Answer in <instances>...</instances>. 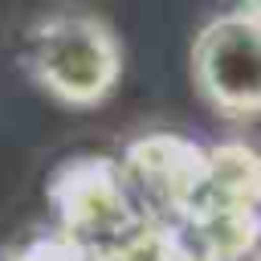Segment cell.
<instances>
[{
    "instance_id": "1",
    "label": "cell",
    "mask_w": 261,
    "mask_h": 261,
    "mask_svg": "<svg viewBox=\"0 0 261 261\" xmlns=\"http://www.w3.org/2000/svg\"><path fill=\"white\" fill-rule=\"evenodd\" d=\"M24 73L61 106H102L122 82V41L98 12L61 8L24 33Z\"/></svg>"
},
{
    "instance_id": "2",
    "label": "cell",
    "mask_w": 261,
    "mask_h": 261,
    "mask_svg": "<svg viewBox=\"0 0 261 261\" xmlns=\"http://www.w3.org/2000/svg\"><path fill=\"white\" fill-rule=\"evenodd\" d=\"M192 86L228 122L261 118V12L228 8L192 41Z\"/></svg>"
},
{
    "instance_id": "3",
    "label": "cell",
    "mask_w": 261,
    "mask_h": 261,
    "mask_svg": "<svg viewBox=\"0 0 261 261\" xmlns=\"http://www.w3.org/2000/svg\"><path fill=\"white\" fill-rule=\"evenodd\" d=\"M241 4H245V8H257V12H261V0H241Z\"/></svg>"
}]
</instances>
